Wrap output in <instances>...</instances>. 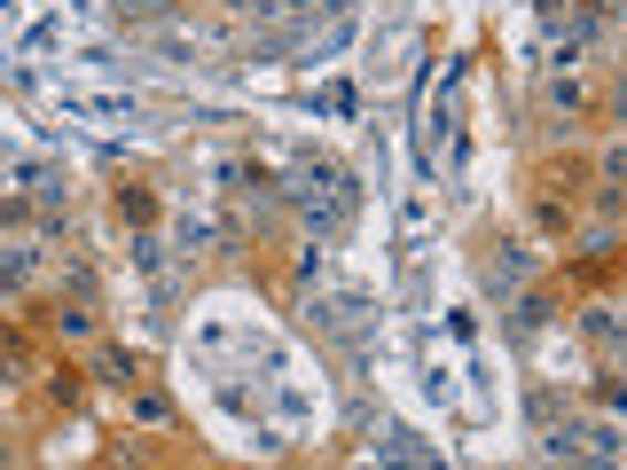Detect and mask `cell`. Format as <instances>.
I'll list each match as a JSON object with an SVG mask.
<instances>
[{
    "mask_svg": "<svg viewBox=\"0 0 627 470\" xmlns=\"http://www.w3.org/2000/svg\"><path fill=\"white\" fill-rule=\"evenodd\" d=\"M0 188H9V180H0Z\"/></svg>",
    "mask_w": 627,
    "mask_h": 470,
    "instance_id": "obj_9",
    "label": "cell"
},
{
    "mask_svg": "<svg viewBox=\"0 0 627 470\" xmlns=\"http://www.w3.org/2000/svg\"><path fill=\"white\" fill-rule=\"evenodd\" d=\"M63 118H95V126H134V94H95V86H55Z\"/></svg>",
    "mask_w": 627,
    "mask_h": 470,
    "instance_id": "obj_2",
    "label": "cell"
},
{
    "mask_svg": "<svg viewBox=\"0 0 627 470\" xmlns=\"http://www.w3.org/2000/svg\"><path fill=\"white\" fill-rule=\"evenodd\" d=\"M550 103H557V111H588V71H581V63H565V71L550 79Z\"/></svg>",
    "mask_w": 627,
    "mask_h": 470,
    "instance_id": "obj_4",
    "label": "cell"
},
{
    "mask_svg": "<svg viewBox=\"0 0 627 470\" xmlns=\"http://www.w3.org/2000/svg\"><path fill=\"white\" fill-rule=\"evenodd\" d=\"M111 9H118V17H134V24H142V17H165V0H111Z\"/></svg>",
    "mask_w": 627,
    "mask_h": 470,
    "instance_id": "obj_8",
    "label": "cell"
},
{
    "mask_svg": "<svg viewBox=\"0 0 627 470\" xmlns=\"http://www.w3.org/2000/svg\"><path fill=\"white\" fill-rule=\"evenodd\" d=\"M377 455H393V462H439L431 447H416V431H400V424H385L377 431Z\"/></svg>",
    "mask_w": 627,
    "mask_h": 470,
    "instance_id": "obj_5",
    "label": "cell"
},
{
    "mask_svg": "<svg viewBox=\"0 0 627 470\" xmlns=\"http://www.w3.org/2000/svg\"><path fill=\"white\" fill-rule=\"evenodd\" d=\"M487 274H494V291H502V299H518V291H525V274H533V259H525V243H502V259H494Z\"/></svg>",
    "mask_w": 627,
    "mask_h": 470,
    "instance_id": "obj_3",
    "label": "cell"
},
{
    "mask_svg": "<svg viewBox=\"0 0 627 470\" xmlns=\"http://www.w3.org/2000/svg\"><path fill=\"white\" fill-rule=\"evenodd\" d=\"M283 205H299V220L330 243V236L353 220V205H362V197H353V180H345L337 165H299V173H291V188H283Z\"/></svg>",
    "mask_w": 627,
    "mask_h": 470,
    "instance_id": "obj_1",
    "label": "cell"
},
{
    "mask_svg": "<svg viewBox=\"0 0 627 470\" xmlns=\"http://www.w3.org/2000/svg\"><path fill=\"white\" fill-rule=\"evenodd\" d=\"M212 243H220V220H205V212L181 220V251H212Z\"/></svg>",
    "mask_w": 627,
    "mask_h": 470,
    "instance_id": "obj_6",
    "label": "cell"
},
{
    "mask_svg": "<svg viewBox=\"0 0 627 470\" xmlns=\"http://www.w3.org/2000/svg\"><path fill=\"white\" fill-rule=\"evenodd\" d=\"M32 267H40V251H0V282H9V291H17Z\"/></svg>",
    "mask_w": 627,
    "mask_h": 470,
    "instance_id": "obj_7",
    "label": "cell"
}]
</instances>
